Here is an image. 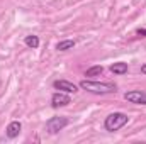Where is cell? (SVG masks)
Segmentation results:
<instances>
[{"mask_svg":"<svg viewBox=\"0 0 146 144\" xmlns=\"http://www.w3.org/2000/svg\"><path fill=\"white\" fill-rule=\"evenodd\" d=\"M53 87L60 92H65V93H76L78 92V87L72 81H68V80H56L53 83Z\"/></svg>","mask_w":146,"mask_h":144,"instance_id":"6","label":"cell"},{"mask_svg":"<svg viewBox=\"0 0 146 144\" xmlns=\"http://www.w3.org/2000/svg\"><path fill=\"white\" fill-rule=\"evenodd\" d=\"M138 36L146 37V29H138Z\"/></svg>","mask_w":146,"mask_h":144,"instance_id":"12","label":"cell"},{"mask_svg":"<svg viewBox=\"0 0 146 144\" xmlns=\"http://www.w3.org/2000/svg\"><path fill=\"white\" fill-rule=\"evenodd\" d=\"M102 71H104V66L97 65V66L88 68V70L85 71V76H99V75H102Z\"/></svg>","mask_w":146,"mask_h":144,"instance_id":"11","label":"cell"},{"mask_svg":"<svg viewBox=\"0 0 146 144\" xmlns=\"http://www.w3.org/2000/svg\"><path fill=\"white\" fill-rule=\"evenodd\" d=\"M127 70H129V68H127V63H122V61L110 65V71L114 73V75H126Z\"/></svg>","mask_w":146,"mask_h":144,"instance_id":"8","label":"cell"},{"mask_svg":"<svg viewBox=\"0 0 146 144\" xmlns=\"http://www.w3.org/2000/svg\"><path fill=\"white\" fill-rule=\"evenodd\" d=\"M141 73L146 75V63H145V65H141Z\"/></svg>","mask_w":146,"mask_h":144,"instance_id":"13","label":"cell"},{"mask_svg":"<svg viewBox=\"0 0 146 144\" xmlns=\"http://www.w3.org/2000/svg\"><path fill=\"white\" fill-rule=\"evenodd\" d=\"M68 124H70L68 117L56 115V117H51V119L46 122V131H48L49 134H58V132H60V131H63Z\"/></svg>","mask_w":146,"mask_h":144,"instance_id":"3","label":"cell"},{"mask_svg":"<svg viewBox=\"0 0 146 144\" xmlns=\"http://www.w3.org/2000/svg\"><path fill=\"white\" fill-rule=\"evenodd\" d=\"M127 120H129V117H127L126 114H122V112H112V114H109V115L106 117L104 127H106V131H109V132H115V131H119L121 127H124V126L127 124Z\"/></svg>","mask_w":146,"mask_h":144,"instance_id":"2","label":"cell"},{"mask_svg":"<svg viewBox=\"0 0 146 144\" xmlns=\"http://www.w3.org/2000/svg\"><path fill=\"white\" fill-rule=\"evenodd\" d=\"M80 88L95 95H107V93H115L117 85L109 83V81H94V80H82Z\"/></svg>","mask_w":146,"mask_h":144,"instance_id":"1","label":"cell"},{"mask_svg":"<svg viewBox=\"0 0 146 144\" xmlns=\"http://www.w3.org/2000/svg\"><path fill=\"white\" fill-rule=\"evenodd\" d=\"M68 104H72V98H70L68 93H65V92H56V93H53V97H51V107H54V108L66 107Z\"/></svg>","mask_w":146,"mask_h":144,"instance_id":"5","label":"cell"},{"mask_svg":"<svg viewBox=\"0 0 146 144\" xmlns=\"http://www.w3.org/2000/svg\"><path fill=\"white\" fill-rule=\"evenodd\" d=\"M24 42H26V46L31 48V49H37V48H39V37L37 36H26Z\"/></svg>","mask_w":146,"mask_h":144,"instance_id":"10","label":"cell"},{"mask_svg":"<svg viewBox=\"0 0 146 144\" xmlns=\"http://www.w3.org/2000/svg\"><path fill=\"white\" fill-rule=\"evenodd\" d=\"M73 48H75V41L73 39H65V41H60L56 44L58 51H68V49H73Z\"/></svg>","mask_w":146,"mask_h":144,"instance_id":"9","label":"cell"},{"mask_svg":"<svg viewBox=\"0 0 146 144\" xmlns=\"http://www.w3.org/2000/svg\"><path fill=\"white\" fill-rule=\"evenodd\" d=\"M21 129H22V124H21L19 120H12V122L7 126V129H5V136H7L9 139H15V137L21 134Z\"/></svg>","mask_w":146,"mask_h":144,"instance_id":"7","label":"cell"},{"mask_svg":"<svg viewBox=\"0 0 146 144\" xmlns=\"http://www.w3.org/2000/svg\"><path fill=\"white\" fill-rule=\"evenodd\" d=\"M124 100H127L129 104H136V105H146V92H141V90L126 92Z\"/></svg>","mask_w":146,"mask_h":144,"instance_id":"4","label":"cell"}]
</instances>
